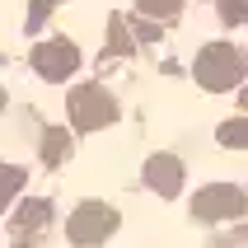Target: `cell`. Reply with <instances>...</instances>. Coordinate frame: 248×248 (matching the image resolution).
Masks as SVG:
<instances>
[{
  "label": "cell",
  "mask_w": 248,
  "mask_h": 248,
  "mask_svg": "<svg viewBox=\"0 0 248 248\" xmlns=\"http://www.w3.org/2000/svg\"><path fill=\"white\" fill-rule=\"evenodd\" d=\"M192 75L202 89H234L244 80V52H234L230 42H211L192 61Z\"/></svg>",
  "instance_id": "6da1fadb"
},
{
  "label": "cell",
  "mask_w": 248,
  "mask_h": 248,
  "mask_svg": "<svg viewBox=\"0 0 248 248\" xmlns=\"http://www.w3.org/2000/svg\"><path fill=\"white\" fill-rule=\"evenodd\" d=\"M66 112H70V126L75 131H98L117 117V98L103 89V84H80L75 94L66 98Z\"/></svg>",
  "instance_id": "7a4b0ae2"
},
{
  "label": "cell",
  "mask_w": 248,
  "mask_h": 248,
  "mask_svg": "<svg viewBox=\"0 0 248 248\" xmlns=\"http://www.w3.org/2000/svg\"><path fill=\"white\" fill-rule=\"evenodd\" d=\"M112 230H117V211H112V206H103V202H84V206H75V216L66 220L70 244H80V248L103 244Z\"/></svg>",
  "instance_id": "3957f363"
},
{
  "label": "cell",
  "mask_w": 248,
  "mask_h": 248,
  "mask_svg": "<svg viewBox=\"0 0 248 248\" xmlns=\"http://www.w3.org/2000/svg\"><path fill=\"white\" fill-rule=\"evenodd\" d=\"M192 216L197 220H239L244 216V187L234 183H211L192 197Z\"/></svg>",
  "instance_id": "277c9868"
},
{
  "label": "cell",
  "mask_w": 248,
  "mask_h": 248,
  "mask_svg": "<svg viewBox=\"0 0 248 248\" xmlns=\"http://www.w3.org/2000/svg\"><path fill=\"white\" fill-rule=\"evenodd\" d=\"M33 70H38L42 80H70V75L80 70V47H75L70 38L42 42L38 52H33Z\"/></svg>",
  "instance_id": "5b68a950"
},
{
  "label": "cell",
  "mask_w": 248,
  "mask_h": 248,
  "mask_svg": "<svg viewBox=\"0 0 248 248\" xmlns=\"http://www.w3.org/2000/svg\"><path fill=\"white\" fill-rule=\"evenodd\" d=\"M145 183H150L159 197H178V187H183V164L173 159V155H150V159H145Z\"/></svg>",
  "instance_id": "8992f818"
},
{
  "label": "cell",
  "mask_w": 248,
  "mask_h": 248,
  "mask_svg": "<svg viewBox=\"0 0 248 248\" xmlns=\"http://www.w3.org/2000/svg\"><path fill=\"white\" fill-rule=\"evenodd\" d=\"M52 225V202H24V211L14 216V234L19 239H33L38 230Z\"/></svg>",
  "instance_id": "52a82bcc"
},
{
  "label": "cell",
  "mask_w": 248,
  "mask_h": 248,
  "mask_svg": "<svg viewBox=\"0 0 248 248\" xmlns=\"http://www.w3.org/2000/svg\"><path fill=\"white\" fill-rule=\"evenodd\" d=\"M70 155V136L61 131V126H47V136H42V159L47 164H61Z\"/></svg>",
  "instance_id": "ba28073f"
},
{
  "label": "cell",
  "mask_w": 248,
  "mask_h": 248,
  "mask_svg": "<svg viewBox=\"0 0 248 248\" xmlns=\"http://www.w3.org/2000/svg\"><path fill=\"white\" fill-rule=\"evenodd\" d=\"M220 145H230V150H248V117H230V122L220 126Z\"/></svg>",
  "instance_id": "9c48e42d"
},
{
  "label": "cell",
  "mask_w": 248,
  "mask_h": 248,
  "mask_svg": "<svg viewBox=\"0 0 248 248\" xmlns=\"http://www.w3.org/2000/svg\"><path fill=\"white\" fill-rule=\"evenodd\" d=\"M24 178H28L24 169H0V211L10 206V197L19 192V187H24Z\"/></svg>",
  "instance_id": "30bf717a"
},
{
  "label": "cell",
  "mask_w": 248,
  "mask_h": 248,
  "mask_svg": "<svg viewBox=\"0 0 248 248\" xmlns=\"http://www.w3.org/2000/svg\"><path fill=\"white\" fill-rule=\"evenodd\" d=\"M140 14H150V19H173L183 10V0H136Z\"/></svg>",
  "instance_id": "8fae6325"
},
{
  "label": "cell",
  "mask_w": 248,
  "mask_h": 248,
  "mask_svg": "<svg viewBox=\"0 0 248 248\" xmlns=\"http://www.w3.org/2000/svg\"><path fill=\"white\" fill-rule=\"evenodd\" d=\"M225 14V24H248V0H216Z\"/></svg>",
  "instance_id": "7c38bea8"
},
{
  "label": "cell",
  "mask_w": 248,
  "mask_h": 248,
  "mask_svg": "<svg viewBox=\"0 0 248 248\" xmlns=\"http://www.w3.org/2000/svg\"><path fill=\"white\" fill-rule=\"evenodd\" d=\"M52 5H61V0H33V10H28V28H38V24H42V14L52 10Z\"/></svg>",
  "instance_id": "4fadbf2b"
},
{
  "label": "cell",
  "mask_w": 248,
  "mask_h": 248,
  "mask_svg": "<svg viewBox=\"0 0 248 248\" xmlns=\"http://www.w3.org/2000/svg\"><path fill=\"white\" fill-rule=\"evenodd\" d=\"M239 98H244V108H248V89H244V94H239Z\"/></svg>",
  "instance_id": "5bb4252c"
},
{
  "label": "cell",
  "mask_w": 248,
  "mask_h": 248,
  "mask_svg": "<svg viewBox=\"0 0 248 248\" xmlns=\"http://www.w3.org/2000/svg\"><path fill=\"white\" fill-rule=\"evenodd\" d=\"M0 108H5V89H0Z\"/></svg>",
  "instance_id": "9a60e30c"
}]
</instances>
